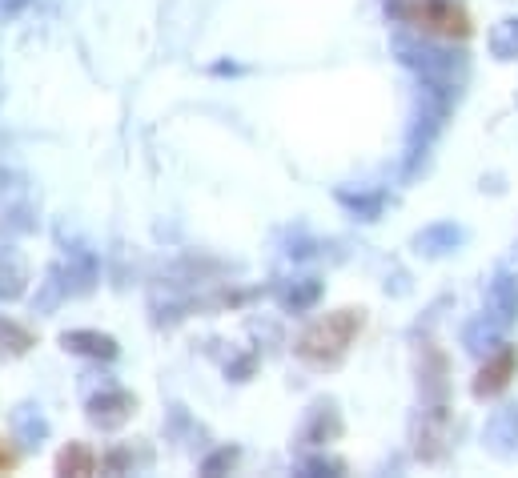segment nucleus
<instances>
[{
  "label": "nucleus",
  "instance_id": "27",
  "mask_svg": "<svg viewBox=\"0 0 518 478\" xmlns=\"http://www.w3.org/2000/svg\"><path fill=\"white\" fill-rule=\"evenodd\" d=\"M29 5H33V0H0V17L13 21V17H21Z\"/></svg>",
  "mask_w": 518,
  "mask_h": 478
},
{
  "label": "nucleus",
  "instance_id": "18",
  "mask_svg": "<svg viewBox=\"0 0 518 478\" xmlns=\"http://www.w3.org/2000/svg\"><path fill=\"white\" fill-rule=\"evenodd\" d=\"M37 346L33 330L13 322V318H0V358H25Z\"/></svg>",
  "mask_w": 518,
  "mask_h": 478
},
{
  "label": "nucleus",
  "instance_id": "7",
  "mask_svg": "<svg viewBox=\"0 0 518 478\" xmlns=\"http://www.w3.org/2000/svg\"><path fill=\"white\" fill-rule=\"evenodd\" d=\"M61 346L69 354H81V358H93V362H113L121 354L117 338L113 334H101V330H65L61 334Z\"/></svg>",
  "mask_w": 518,
  "mask_h": 478
},
{
  "label": "nucleus",
  "instance_id": "28",
  "mask_svg": "<svg viewBox=\"0 0 518 478\" xmlns=\"http://www.w3.org/2000/svg\"><path fill=\"white\" fill-rule=\"evenodd\" d=\"M17 466V454L5 446V442H0V474H5V470H13Z\"/></svg>",
  "mask_w": 518,
  "mask_h": 478
},
{
  "label": "nucleus",
  "instance_id": "2",
  "mask_svg": "<svg viewBox=\"0 0 518 478\" xmlns=\"http://www.w3.org/2000/svg\"><path fill=\"white\" fill-rule=\"evenodd\" d=\"M394 53L406 69H414L422 81H434V85H446V89H458L462 77H466V61L446 53V49H434V45H422V41H410V37H394Z\"/></svg>",
  "mask_w": 518,
  "mask_h": 478
},
{
  "label": "nucleus",
  "instance_id": "8",
  "mask_svg": "<svg viewBox=\"0 0 518 478\" xmlns=\"http://www.w3.org/2000/svg\"><path fill=\"white\" fill-rule=\"evenodd\" d=\"M9 426H13V438L21 442V446H41L45 438H49V418L41 414V406L37 402H21V406H13V414H9Z\"/></svg>",
  "mask_w": 518,
  "mask_h": 478
},
{
  "label": "nucleus",
  "instance_id": "9",
  "mask_svg": "<svg viewBox=\"0 0 518 478\" xmlns=\"http://www.w3.org/2000/svg\"><path fill=\"white\" fill-rule=\"evenodd\" d=\"M65 298H73V294H69V278H65V266H61V262H53V266L45 270V278H41L37 294H33V314L49 318V314H57V310H61V302H65Z\"/></svg>",
  "mask_w": 518,
  "mask_h": 478
},
{
  "label": "nucleus",
  "instance_id": "1",
  "mask_svg": "<svg viewBox=\"0 0 518 478\" xmlns=\"http://www.w3.org/2000/svg\"><path fill=\"white\" fill-rule=\"evenodd\" d=\"M362 326H366V314H362V310H354V306L334 310V314L310 322V326L298 334L294 354H298L306 366H314V370H334V366L350 354V346H354V338L362 334Z\"/></svg>",
  "mask_w": 518,
  "mask_h": 478
},
{
  "label": "nucleus",
  "instance_id": "17",
  "mask_svg": "<svg viewBox=\"0 0 518 478\" xmlns=\"http://www.w3.org/2000/svg\"><path fill=\"white\" fill-rule=\"evenodd\" d=\"M418 382H422V394L430 398V402H442L446 398V358L426 342L422 346V366H418Z\"/></svg>",
  "mask_w": 518,
  "mask_h": 478
},
{
  "label": "nucleus",
  "instance_id": "10",
  "mask_svg": "<svg viewBox=\"0 0 518 478\" xmlns=\"http://www.w3.org/2000/svg\"><path fill=\"white\" fill-rule=\"evenodd\" d=\"M486 310L498 326H510L518 318V278L514 274H498L486 290Z\"/></svg>",
  "mask_w": 518,
  "mask_h": 478
},
{
  "label": "nucleus",
  "instance_id": "25",
  "mask_svg": "<svg viewBox=\"0 0 518 478\" xmlns=\"http://www.w3.org/2000/svg\"><path fill=\"white\" fill-rule=\"evenodd\" d=\"M101 466H105L109 474H125V470L133 466V450H129V446H117V450H109V454L101 458Z\"/></svg>",
  "mask_w": 518,
  "mask_h": 478
},
{
  "label": "nucleus",
  "instance_id": "3",
  "mask_svg": "<svg viewBox=\"0 0 518 478\" xmlns=\"http://www.w3.org/2000/svg\"><path fill=\"white\" fill-rule=\"evenodd\" d=\"M446 450H450V414L442 402H434L414 418V454L422 462H442Z\"/></svg>",
  "mask_w": 518,
  "mask_h": 478
},
{
  "label": "nucleus",
  "instance_id": "24",
  "mask_svg": "<svg viewBox=\"0 0 518 478\" xmlns=\"http://www.w3.org/2000/svg\"><path fill=\"white\" fill-rule=\"evenodd\" d=\"M253 370H257V354H241V358L225 362V374H229V382H245Z\"/></svg>",
  "mask_w": 518,
  "mask_h": 478
},
{
  "label": "nucleus",
  "instance_id": "26",
  "mask_svg": "<svg viewBox=\"0 0 518 478\" xmlns=\"http://www.w3.org/2000/svg\"><path fill=\"white\" fill-rule=\"evenodd\" d=\"M342 470H346V466L334 462V458H322V454H318V458H306V474H342Z\"/></svg>",
  "mask_w": 518,
  "mask_h": 478
},
{
  "label": "nucleus",
  "instance_id": "13",
  "mask_svg": "<svg viewBox=\"0 0 518 478\" xmlns=\"http://www.w3.org/2000/svg\"><path fill=\"white\" fill-rule=\"evenodd\" d=\"M458 242H462V229H458L454 221H438V225H426V229L414 237V250H418L422 258H442V254H450Z\"/></svg>",
  "mask_w": 518,
  "mask_h": 478
},
{
  "label": "nucleus",
  "instance_id": "15",
  "mask_svg": "<svg viewBox=\"0 0 518 478\" xmlns=\"http://www.w3.org/2000/svg\"><path fill=\"white\" fill-rule=\"evenodd\" d=\"M97 466H101V458L89 442H69L57 454V474H65V478H89V474H97Z\"/></svg>",
  "mask_w": 518,
  "mask_h": 478
},
{
  "label": "nucleus",
  "instance_id": "21",
  "mask_svg": "<svg viewBox=\"0 0 518 478\" xmlns=\"http://www.w3.org/2000/svg\"><path fill=\"white\" fill-rule=\"evenodd\" d=\"M490 53L498 61H518V21H498L490 29Z\"/></svg>",
  "mask_w": 518,
  "mask_h": 478
},
{
  "label": "nucleus",
  "instance_id": "5",
  "mask_svg": "<svg viewBox=\"0 0 518 478\" xmlns=\"http://www.w3.org/2000/svg\"><path fill=\"white\" fill-rule=\"evenodd\" d=\"M514 370H518L514 346H498L494 354H486V366H482L478 378H474V398H494V394H502V390L510 386Z\"/></svg>",
  "mask_w": 518,
  "mask_h": 478
},
{
  "label": "nucleus",
  "instance_id": "11",
  "mask_svg": "<svg viewBox=\"0 0 518 478\" xmlns=\"http://www.w3.org/2000/svg\"><path fill=\"white\" fill-rule=\"evenodd\" d=\"M65 278H69V294H73V298H85V294H93V286H97V278H101V270H97V258H93V250H85V246L69 250V266H65Z\"/></svg>",
  "mask_w": 518,
  "mask_h": 478
},
{
  "label": "nucleus",
  "instance_id": "19",
  "mask_svg": "<svg viewBox=\"0 0 518 478\" xmlns=\"http://www.w3.org/2000/svg\"><path fill=\"white\" fill-rule=\"evenodd\" d=\"M37 229V209L29 201H17L0 213V237H25Z\"/></svg>",
  "mask_w": 518,
  "mask_h": 478
},
{
  "label": "nucleus",
  "instance_id": "6",
  "mask_svg": "<svg viewBox=\"0 0 518 478\" xmlns=\"http://www.w3.org/2000/svg\"><path fill=\"white\" fill-rule=\"evenodd\" d=\"M29 262L17 246H0V306H9V302H21L29 294Z\"/></svg>",
  "mask_w": 518,
  "mask_h": 478
},
{
  "label": "nucleus",
  "instance_id": "4",
  "mask_svg": "<svg viewBox=\"0 0 518 478\" xmlns=\"http://www.w3.org/2000/svg\"><path fill=\"white\" fill-rule=\"evenodd\" d=\"M137 410V398L121 386H101L97 394H89L85 402V418L97 426V430H121Z\"/></svg>",
  "mask_w": 518,
  "mask_h": 478
},
{
  "label": "nucleus",
  "instance_id": "12",
  "mask_svg": "<svg viewBox=\"0 0 518 478\" xmlns=\"http://www.w3.org/2000/svg\"><path fill=\"white\" fill-rule=\"evenodd\" d=\"M338 434H342V414L334 410V402H318V406L310 410L306 426H302V442L326 446V442H334Z\"/></svg>",
  "mask_w": 518,
  "mask_h": 478
},
{
  "label": "nucleus",
  "instance_id": "20",
  "mask_svg": "<svg viewBox=\"0 0 518 478\" xmlns=\"http://www.w3.org/2000/svg\"><path fill=\"white\" fill-rule=\"evenodd\" d=\"M498 330H502V326H498L490 314H482V318H474V322L462 330V346H466L470 354H482V350L490 354V342L498 338Z\"/></svg>",
  "mask_w": 518,
  "mask_h": 478
},
{
  "label": "nucleus",
  "instance_id": "23",
  "mask_svg": "<svg viewBox=\"0 0 518 478\" xmlns=\"http://www.w3.org/2000/svg\"><path fill=\"white\" fill-rule=\"evenodd\" d=\"M237 462H241V446H217L213 454L201 458V474L205 478H217V474H229Z\"/></svg>",
  "mask_w": 518,
  "mask_h": 478
},
{
  "label": "nucleus",
  "instance_id": "16",
  "mask_svg": "<svg viewBox=\"0 0 518 478\" xmlns=\"http://www.w3.org/2000/svg\"><path fill=\"white\" fill-rule=\"evenodd\" d=\"M318 298H322V282L318 278H298V282H286L278 290V302H282L286 314H306V310L318 306Z\"/></svg>",
  "mask_w": 518,
  "mask_h": 478
},
{
  "label": "nucleus",
  "instance_id": "14",
  "mask_svg": "<svg viewBox=\"0 0 518 478\" xmlns=\"http://www.w3.org/2000/svg\"><path fill=\"white\" fill-rule=\"evenodd\" d=\"M486 446L498 458H514L518 454V410H498L486 426Z\"/></svg>",
  "mask_w": 518,
  "mask_h": 478
},
{
  "label": "nucleus",
  "instance_id": "22",
  "mask_svg": "<svg viewBox=\"0 0 518 478\" xmlns=\"http://www.w3.org/2000/svg\"><path fill=\"white\" fill-rule=\"evenodd\" d=\"M338 201L358 217V221H374L382 213V193H350V189H338Z\"/></svg>",
  "mask_w": 518,
  "mask_h": 478
}]
</instances>
